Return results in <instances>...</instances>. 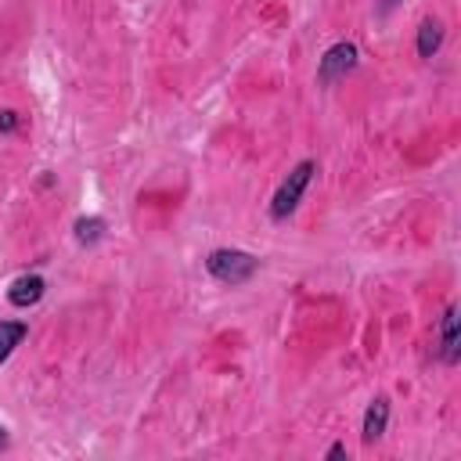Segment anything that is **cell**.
Returning <instances> with one entry per match:
<instances>
[{"label":"cell","mask_w":461,"mask_h":461,"mask_svg":"<svg viewBox=\"0 0 461 461\" xmlns=\"http://www.w3.org/2000/svg\"><path fill=\"white\" fill-rule=\"evenodd\" d=\"M357 61H360V50H357V43H349V40H339V43H331V47L324 50V58L317 61V79H321L324 86H331V83L346 79V76L357 68Z\"/></svg>","instance_id":"obj_3"},{"label":"cell","mask_w":461,"mask_h":461,"mask_svg":"<svg viewBox=\"0 0 461 461\" xmlns=\"http://www.w3.org/2000/svg\"><path fill=\"white\" fill-rule=\"evenodd\" d=\"M439 43H443V25L436 18H425L418 25V58H432L439 50Z\"/></svg>","instance_id":"obj_8"},{"label":"cell","mask_w":461,"mask_h":461,"mask_svg":"<svg viewBox=\"0 0 461 461\" xmlns=\"http://www.w3.org/2000/svg\"><path fill=\"white\" fill-rule=\"evenodd\" d=\"M328 457H346V443H331L328 447Z\"/></svg>","instance_id":"obj_11"},{"label":"cell","mask_w":461,"mask_h":461,"mask_svg":"<svg viewBox=\"0 0 461 461\" xmlns=\"http://www.w3.org/2000/svg\"><path fill=\"white\" fill-rule=\"evenodd\" d=\"M104 238V220L101 216H79L76 220V241L79 245H94Z\"/></svg>","instance_id":"obj_9"},{"label":"cell","mask_w":461,"mask_h":461,"mask_svg":"<svg viewBox=\"0 0 461 461\" xmlns=\"http://www.w3.org/2000/svg\"><path fill=\"white\" fill-rule=\"evenodd\" d=\"M205 270H209V277H216L220 285L238 288V285L252 281V274L259 270V259H256L252 252H241V249H212V252L205 256Z\"/></svg>","instance_id":"obj_1"},{"label":"cell","mask_w":461,"mask_h":461,"mask_svg":"<svg viewBox=\"0 0 461 461\" xmlns=\"http://www.w3.org/2000/svg\"><path fill=\"white\" fill-rule=\"evenodd\" d=\"M43 292H47V281L40 274H22L7 288V303L18 306V310H29V306H36L43 299Z\"/></svg>","instance_id":"obj_4"},{"label":"cell","mask_w":461,"mask_h":461,"mask_svg":"<svg viewBox=\"0 0 461 461\" xmlns=\"http://www.w3.org/2000/svg\"><path fill=\"white\" fill-rule=\"evenodd\" d=\"M313 173H317V162L313 158H303V162H295L288 169V176L277 184V191L270 198V220H288L295 212V205L303 202V191L310 187Z\"/></svg>","instance_id":"obj_2"},{"label":"cell","mask_w":461,"mask_h":461,"mask_svg":"<svg viewBox=\"0 0 461 461\" xmlns=\"http://www.w3.org/2000/svg\"><path fill=\"white\" fill-rule=\"evenodd\" d=\"M7 443H11V436H7V429H4V421H0V450H7Z\"/></svg>","instance_id":"obj_13"},{"label":"cell","mask_w":461,"mask_h":461,"mask_svg":"<svg viewBox=\"0 0 461 461\" xmlns=\"http://www.w3.org/2000/svg\"><path fill=\"white\" fill-rule=\"evenodd\" d=\"M14 130H18V112L4 108V112H0V133H14Z\"/></svg>","instance_id":"obj_10"},{"label":"cell","mask_w":461,"mask_h":461,"mask_svg":"<svg viewBox=\"0 0 461 461\" xmlns=\"http://www.w3.org/2000/svg\"><path fill=\"white\" fill-rule=\"evenodd\" d=\"M396 4H400V0H382V4H378V11H382V14H389Z\"/></svg>","instance_id":"obj_12"},{"label":"cell","mask_w":461,"mask_h":461,"mask_svg":"<svg viewBox=\"0 0 461 461\" xmlns=\"http://www.w3.org/2000/svg\"><path fill=\"white\" fill-rule=\"evenodd\" d=\"M457 357H461V346H457V306L450 303L443 310V317H439V360L454 367Z\"/></svg>","instance_id":"obj_5"},{"label":"cell","mask_w":461,"mask_h":461,"mask_svg":"<svg viewBox=\"0 0 461 461\" xmlns=\"http://www.w3.org/2000/svg\"><path fill=\"white\" fill-rule=\"evenodd\" d=\"M385 425H389V400H385V396H375V400L367 403V411H364V421H360V436H364V443L382 439Z\"/></svg>","instance_id":"obj_6"},{"label":"cell","mask_w":461,"mask_h":461,"mask_svg":"<svg viewBox=\"0 0 461 461\" xmlns=\"http://www.w3.org/2000/svg\"><path fill=\"white\" fill-rule=\"evenodd\" d=\"M29 335L25 321H0V364L11 360V353L22 346V339Z\"/></svg>","instance_id":"obj_7"}]
</instances>
